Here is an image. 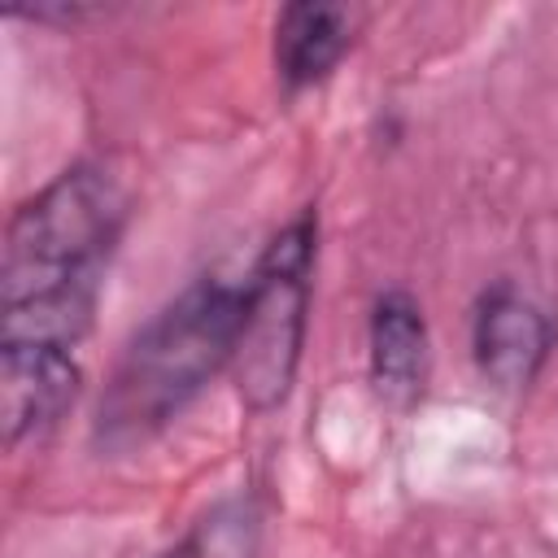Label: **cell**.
Masks as SVG:
<instances>
[{"instance_id":"1","label":"cell","mask_w":558,"mask_h":558,"mask_svg":"<svg viewBox=\"0 0 558 558\" xmlns=\"http://www.w3.org/2000/svg\"><path fill=\"white\" fill-rule=\"evenodd\" d=\"M244 318V288L222 279L192 283L170 301L122 353L105 397L96 432L109 445H131L179 414L218 366L231 362Z\"/></svg>"},{"instance_id":"2","label":"cell","mask_w":558,"mask_h":558,"mask_svg":"<svg viewBox=\"0 0 558 558\" xmlns=\"http://www.w3.org/2000/svg\"><path fill=\"white\" fill-rule=\"evenodd\" d=\"M122 218L126 196L113 174H105L100 166H74L57 174L9 218L0 305L65 288H96Z\"/></svg>"},{"instance_id":"3","label":"cell","mask_w":558,"mask_h":558,"mask_svg":"<svg viewBox=\"0 0 558 558\" xmlns=\"http://www.w3.org/2000/svg\"><path fill=\"white\" fill-rule=\"evenodd\" d=\"M314 218L288 222L262 253L253 279L244 283V318L235 336V388L248 410H275L296 375L310 310L314 270Z\"/></svg>"},{"instance_id":"4","label":"cell","mask_w":558,"mask_h":558,"mask_svg":"<svg viewBox=\"0 0 558 558\" xmlns=\"http://www.w3.org/2000/svg\"><path fill=\"white\" fill-rule=\"evenodd\" d=\"M471 344H475V362L488 384L527 388L532 375L541 371V362L549 357L554 327L514 288H493V292H484V301L475 310Z\"/></svg>"},{"instance_id":"5","label":"cell","mask_w":558,"mask_h":558,"mask_svg":"<svg viewBox=\"0 0 558 558\" xmlns=\"http://www.w3.org/2000/svg\"><path fill=\"white\" fill-rule=\"evenodd\" d=\"M74 392H78L74 353L0 349V423L9 445L52 427L74 401Z\"/></svg>"},{"instance_id":"6","label":"cell","mask_w":558,"mask_h":558,"mask_svg":"<svg viewBox=\"0 0 558 558\" xmlns=\"http://www.w3.org/2000/svg\"><path fill=\"white\" fill-rule=\"evenodd\" d=\"M371 379L388 405H410L427 379L423 310L405 292H384L371 314Z\"/></svg>"},{"instance_id":"7","label":"cell","mask_w":558,"mask_h":558,"mask_svg":"<svg viewBox=\"0 0 558 558\" xmlns=\"http://www.w3.org/2000/svg\"><path fill=\"white\" fill-rule=\"evenodd\" d=\"M357 31V13L344 4H288L275 22V65L288 87H310L336 70Z\"/></svg>"},{"instance_id":"8","label":"cell","mask_w":558,"mask_h":558,"mask_svg":"<svg viewBox=\"0 0 558 558\" xmlns=\"http://www.w3.org/2000/svg\"><path fill=\"white\" fill-rule=\"evenodd\" d=\"M248 541H253V514L244 506H227L201 519L192 536L166 558H248Z\"/></svg>"}]
</instances>
